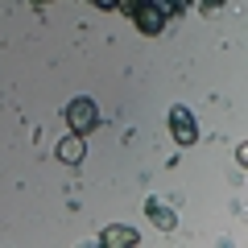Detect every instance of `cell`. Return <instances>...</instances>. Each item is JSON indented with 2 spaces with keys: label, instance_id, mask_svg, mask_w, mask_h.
<instances>
[{
  "label": "cell",
  "instance_id": "6da1fadb",
  "mask_svg": "<svg viewBox=\"0 0 248 248\" xmlns=\"http://www.w3.org/2000/svg\"><path fill=\"white\" fill-rule=\"evenodd\" d=\"M66 124H71V133L87 137L91 128L99 124V108H95V99H87V95L71 99V104H66Z\"/></svg>",
  "mask_w": 248,
  "mask_h": 248
},
{
  "label": "cell",
  "instance_id": "52a82bcc",
  "mask_svg": "<svg viewBox=\"0 0 248 248\" xmlns=\"http://www.w3.org/2000/svg\"><path fill=\"white\" fill-rule=\"evenodd\" d=\"M190 0H161V9H166V17H178V13L186 9Z\"/></svg>",
  "mask_w": 248,
  "mask_h": 248
},
{
  "label": "cell",
  "instance_id": "9c48e42d",
  "mask_svg": "<svg viewBox=\"0 0 248 248\" xmlns=\"http://www.w3.org/2000/svg\"><path fill=\"white\" fill-rule=\"evenodd\" d=\"M95 9H116V0H91Z\"/></svg>",
  "mask_w": 248,
  "mask_h": 248
},
{
  "label": "cell",
  "instance_id": "ba28073f",
  "mask_svg": "<svg viewBox=\"0 0 248 248\" xmlns=\"http://www.w3.org/2000/svg\"><path fill=\"white\" fill-rule=\"evenodd\" d=\"M199 9H203V13H207V17H215V13H219V9H223V0H199Z\"/></svg>",
  "mask_w": 248,
  "mask_h": 248
},
{
  "label": "cell",
  "instance_id": "7a4b0ae2",
  "mask_svg": "<svg viewBox=\"0 0 248 248\" xmlns=\"http://www.w3.org/2000/svg\"><path fill=\"white\" fill-rule=\"evenodd\" d=\"M133 25L141 29V33H161V29H166V9H161L157 0H141V4H137V13H133Z\"/></svg>",
  "mask_w": 248,
  "mask_h": 248
},
{
  "label": "cell",
  "instance_id": "5b68a950",
  "mask_svg": "<svg viewBox=\"0 0 248 248\" xmlns=\"http://www.w3.org/2000/svg\"><path fill=\"white\" fill-rule=\"evenodd\" d=\"M83 149H87V145H83V137H79V133H71V137H66V141H62L54 153H58L62 166H79V161H83Z\"/></svg>",
  "mask_w": 248,
  "mask_h": 248
},
{
  "label": "cell",
  "instance_id": "277c9868",
  "mask_svg": "<svg viewBox=\"0 0 248 248\" xmlns=\"http://www.w3.org/2000/svg\"><path fill=\"white\" fill-rule=\"evenodd\" d=\"M99 244H108V248H133V244H141V236H137L133 228H124V223H116V228H104Z\"/></svg>",
  "mask_w": 248,
  "mask_h": 248
},
{
  "label": "cell",
  "instance_id": "3957f363",
  "mask_svg": "<svg viewBox=\"0 0 248 248\" xmlns=\"http://www.w3.org/2000/svg\"><path fill=\"white\" fill-rule=\"evenodd\" d=\"M170 133H174L178 145H195V141H199V124H195V116L186 112V108H170Z\"/></svg>",
  "mask_w": 248,
  "mask_h": 248
},
{
  "label": "cell",
  "instance_id": "8992f818",
  "mask_svg": "<svg viewBox=\"0 0 248 248\" xmlns=\"http://www.w3.org/2000/svg\"><path fill=\"white\" fill-rule=\"evenodd\" d=\"M145 215H149L153 223H157V228H174V211H170V203H161V199H149V203H145Z\"/></svg>",
  "mask_w": 248,
  "mask_h": 248
},
{
  "label": "cell",
  "instance_id": "30bf717a",
  "mask_svg": "<svg viewBox=\"0 0 248 248\" xmlns=\"http://www.w3.org/2000/svg\"><path fill=\"white\" fill-rule=\"evenodd\" d=\"M33 4H50V0H33Z\"/></svg>",
  "mask_w": 248,
  "mask_h": 248
}]
</instances>
